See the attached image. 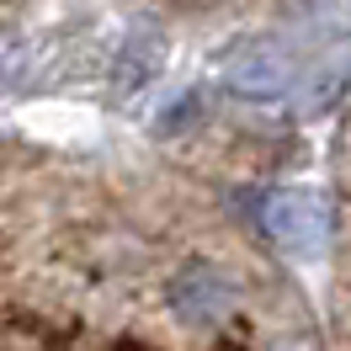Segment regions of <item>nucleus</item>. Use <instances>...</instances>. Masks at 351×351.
Masks as SVG:
<instances>
[{
    "label": "nucleus",
    "mask_w": 351,
    "mask_h": 351,
    "mask_svg": "<svg viewBox=\"0 0 351 351\" xmlns=\"http://www.w3.org/2000/svg\"><path fill=\"white\" fill-rule=\"evenodd\" d=\"M223 80L240 90V96H282L293 86V53L282 43H245L229 64H223Z\"/></svg>",
    "instance_id": "3"
},
{
    "label": "nucleus",
    "mask_w": 351,
    "mask_h": 351,
    "mask_svg": "<svg viewBox=\"0 0 351 351\" xmlns=\"http://www.w3.org/2000/svg\"><path fill=\"white\" fill-rule=\"evenodd\" d=\"M261 229L287 256L314 261L330 245V202L319 192H304V186H282V192H271L261 202Z\"/></svg>",
    "instance_id": "1"
},
{
    "label": "nucleus",
    "mask_w": 351,
    "mask_h": 351,
    "mask_svg": "<svg viewBox=\"0 0 351 351\" xmlns=\"http://www.w3.org/2000/svg\"><path fill=\"white\" fill-rule=\"evenodd\" d=\"M171 308L186 319V325H213L234 308V282L223 277L219 266L192 261L171 277Z\"/></svg>",
    "instance_id": "2"
},
{
    "label": "nucleus",
    "mask_w": 351,
    "mask_h": 351,
    "mask_svg": "<svg viewBox=\"0 0 351 351\" xmlns=\"http://www.w3.org/2000/svg\"><path fill=\"white\" fill-rule=\"evenodd\" d=\"M160 59H165V43H160V32H154V27L128 32V43L117 48V69H112V86H117V96H138V90L154 80Z\"/></svg>",
    "instance_id": "4"
}]
</instances>
